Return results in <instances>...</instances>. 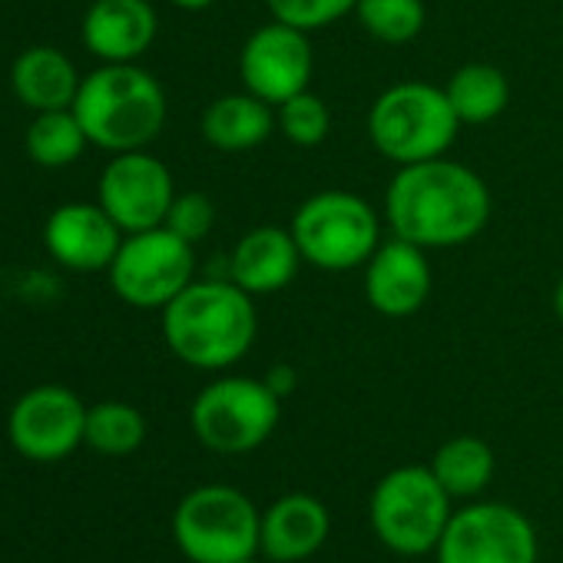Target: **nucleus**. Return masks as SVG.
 I'll return each instance as SVG.
<instances>
[{"instance_id": "nucleus-32", "label": "nucleus", "mask_w": 563, "mask_h": 563, "mask_svg": "<svg viewBox=\"0 0 563 563\" xmlns=\"http://www.w3.org/2000/svg\"><path fill=\"white\" fill-rule=\"evenodd\" d=\"M242 563H272L268 556H262V553H255V556H245Z\"/></svg>"}, {"instance_id": "nucleus-29", "label": "nucleus", "mask_w": 563, "mask_h": 563, "mask_svg": "<svg viewBox=\"0 0 563 563\" xmlns=\"http://www.w3.org/2000/svg\"><path fill=\"white\" fill-rule=\"evenodd\" d=\"M265 385H268L282 401H286V398L299 388V372H296L292 365H286V362H278V365H272V368H268Z\"/></svg>"}, {"instance_id": "nucleus-4", "label": "nucleus", "mask_w": 563, "mask_h": 563, "mask_svg": "<svg viewBox=\"0 0 563 563\" xmlns=\"http://www.w3.org/2000/svg\"><path fill=\"white\" fill-rule=\"evenodd\" d=\"M461 120L454 117L444 87L405 80L378 93L368 110V140L395 166L438 159L457 140Z\"/></svg>"}, {"instance_id": "nucleus-23", "label": "nucleus", "mask_w": 563, "mask_h": 563, "mask_svg": "<svg viewBox=\"0 0 563 563\" xmlns=\"http://www.w3.org/2000/svg\"><path fill=\"white\" fill-rule=\"evenodd\" d=\"M87 143L90 140H87L74 107L44 110L27 126V156L44 169H64V166L77 163L84 156Z\"/></svg>"}, {"instance_id": "nucleus-10", "label": "nucleus", "mask_w": 563, "mask_h": 563, "mask_svg": "<svg viewBox=\"0 0 563 563\" xmlns=\"http://www.w3.org/2000/svg\"><path fill=\"white\" fill-rule=\"evenodd\" d=\"M438 563H537V530L510 504L477 500L451 514Z\"/></svg>"}, {"instance_id": "nucleus-19", "label": "nucleus", "mask_w": 563, "mask_h": 563, "mask_svg": "<svg viewBox=\"0 0 563 563\" xmlns=\"http://www.w3.org/2000/svg\"><path fill=\"white\" fill-rule=\"evenodd\" d=\"M202 140L219 153H249L262 146L275 130V107L255 93H225L202 110Z\"/></svg>"}, {"instance_id": "nucleus-16", "label": "nucleus", "mask_w": 563, "mask_h": 563, "mask_svg": "<svg viewBox=\"0 0 563 563\" xmlns=\"http://www.w3.org/2000/svg\"><path fill=\"white\" fill-rule=\"evenodd\" d=\"M332 530L329 507L306 490L282 494L262 510L258 553L272 563H302L316 556Z\"/></svg>"}, {"instance_id": "nucleus-9", "label": "nucleus", "mask_w": 563, "mask_h": 563, "mask_svg": "<svg viewBox=\"0 0 563 563\" xmlns=\"http://www.w3.org/2000/svg\"><path fill=\"white\" fill-rule=\"evenodd\" d=\"M107 272L120 302L163 312L196 278V252L192 242L179 239L166 225H156L123 235Z\"/></svg>"}, {"instance_id": "nucleus-12", "label": "nucleus", "mask_w": 563, "mask_h": 563, "mask_svg": "<svg viewBox=\"0 0 563 563\" xmlns=\"http://www.w3.org/2000/svg\"><path fill=\"white\" fill-rule=\"evenodd\" d=\"M312 74H316L312 41L306 31L292 24L268 21L255 27L242 44V54H239L242 87L272 107L309 90Z\"/></svg>"}, {"instance_id": "nucleus-2", "label": "nucleus", "mask_w": 563, "mask_h": 563, "mask_svg": "<svg viewBox=\"0 0 563 563\" xmlns=\"http://www.w3.org/2000/svg\"><path fill=\"white\" fill-rule=\"evenodd\" d=\"M255 335V299L232 278H192L163 309V339L169 352L199 372L232 368L252 352Z\"/></svg>"}, {"instance_id": "nucleus-18", "label": "nucleus", "mask_w": 563, "mask_h": 563, "mask_svg": "<svg viewBox=\"0 0 563 563\" xmlns=\"http://www.w3.org/2000/svg\"><path fill=\"white\" fill-rule=\"evenodd\" d=\"M299 265H302V252L292 239V229L255 225L235 242L229 255V278L252 299H258L286 289L296 278Z\"/></svg>"}, {"instance_id": "nucleus-27", "label": "nucleus", "mask_w": 563, "mask_h": 563, "mask_svg": "<svg viewBox=\"0 0 563 563\" xmlns=\"http://www.w3.org/2000/svg\"><path fill=\"white\" fill-rule=\"evenodd\" d=\"M355 4L358 0H265L272 21L292 24L306 34L339 24L342 18L355 14Z\"/></svg>"}, {"instance_id": "nucleus-21", "label": "nucleus", "mask_w": 563, "mask_h": 563, "mask_svg": "<svg viewBox=\"0 0 563 563\" xmlns=\"http://www.w3.org/2000/svg\"><path fill=\"white\" fill-rule=\"evenodd\" d=\"M448 103L461 126H484L494 123L510 103L507 74L494 64H464L444 84Z\"/></svg>"}, {"instance_id": "nucleus-8", "label": "nucleus", "mask_w": 563, "mask_h": 563, "mask_svg": "<svg viewBox=\"0 0 563 563\" xmlns=\"http://www.w3.org/2000/svg\"><path fill=\"white\" fill-rule=\"evenodd\" d=\"M282 418V398L265 385V378L225 375L209 382L192 408L189 424L202 448L216 454H249L262 448Z\"/></svg>"}, {"instance_id": "nucleus-25", "label": "nucleus", "mask_w": 563, "mask_h": 563, "mask_svg": "<svg viewBox=\"0 0 563 563\" xmlns=\"http://www.w3.org/2000/svg\"><path fill=\"white\" fill-rule=\"evenodd\" d=\"M355 18L372 41L401 47L421 37L428 24V8L424 0H358Z\"/></svg>"}, {"instance_id": "nucleus-31", "label": "nucleus", "mask_w": 563, "mask_h": 563, "mask_svg": "<svg viewBox=\"0 0 563 563\" xmlns=\"http://www.w3.org/2000/svg\"><path fill=\"white\" fill-rule=\"evenodd\" d=\"M553 312H556V319L563 322V278L556 282V289H553Z\"/></svg>"}, {"instance_id": "nucleus-3", "label": "nucleus", "mask_w": 563, "mask_h": 563, "mask_svg": "<svg viewBox=\"0 0 563 563\" xmlns=\"http://www.w3.org/2000/svg\"><path fill=\"white\" fill-rule=\"evenodd\" d=\"M74 113L93 146L107 153L146 150L166 126V93L136 64H100L80 80Z\"/></svg>"}, {"instance_id": "nucleus-28", "label": "nucleus", "mask_w": 563, "mask_h": 563, "mask_svg": "<svg viewBox=\"0 0 563 563\" xmlns=\"http://www.w3.org/2000/svg\"><path fill=\"white\" fill-rule=\"evenodd\" d=\"M163 225L173 229L179 239H186V242L196 245L216 225V202L206 192H176V199H173L169 216H166Z\"/></svg>"}, {"instance_id": "nucleus-14", "label": "nucleus", "mask_w": 563, "mask_h": 563, "mask_svg": "<svg viewBox=\"0 0 563 563\" xmlns=\"http://www.w3.org/2000/svg\"><path fill=\"white\" fill-rule=\"evenodd\" d=\"M431 262L428 249L391 235L365 262V302L385 319H408L424 309L431 296Z\"/></svg>"}, {"instance_id": "nucleus-1", "label": "nucleus", "mask_w": 563, "mask_h": 563, "mask_svg": "<svg viewBox=\"0 0 563 563\" xmlns=\"http://www.w3.org/2000/svg\"><path fill=\"white\" fill-rule=\"evenodd\" d=\"M490 189L464 163L448 156L398 166L385 189V222L391 235L428 252L477 239L490 222Z\"/></svg>"}, {"instance_id": "nucleus-22", "label": "nucleus", "mask_w": 563, "mask_h": 563, "mask_svg": "<svg viewBox=\"0 0 563 563\" xmlns=\"http://www.w3.org/2000/svg\"><path fill=\"white\" fill-rule=\"evenodd\" d=\"M494 467L497 461L490 444L474 434H457L444 441L431 461V471L438 484L451 494V500H467L487 490V484L494 481Z\"/></svg>"}, {"instance_id": "nucleus-26", "label": "nucleus", "mask_w": 563, "mask_h": 563, "mask_svg": "<svg viewBox=\"0 0 563 563\" xmlns=\"http://www.w3.org/2000/svg\"><path fill=\"white\" fill-rule=\"evenodd\" d=\"M275 130L299 150L322 146L329 140V130H332L329 103L322 97H316L312 90H302V93H296L286 103L275 107Z\"/></svg>"}, {"instance_id": "nucleus-5", "label": "nucleus", "mask_w": 563, "mask_h": 563, "mask_svg": "<svg viewBox=\"0 0 563 563\" xmlns=\"http://www.w3.org/2000/svg\"><path fill=\"white\" fill-rule=\"evenodd\" d=\"M302 262L322 272L365 268L382 245V219L375 206L349 189L312 192L289 222Z\"/></svg>"}, {"instance_id": "nucleus-17", "label": "nucleus", "mask_w": 563, "mask_h": 563, "mask_svg": "<svg viewBox=\"0 0 563 563\" xmlns=\"http://www.w3.org/2000/svg\"><path fill=\"white\" fill-rule=\"evenodd\" d=\"M159 18L150 0H93L84 14V47L100 64H136L156 41Z\"/></svg>"}, {"instance_id": "nucleus-6", "label": "nucleus", "mask_w": 563, "mask_h": 563, "mask_svg": "<svg viewBox=\"0 0 563 563\" xmlns=\"http://www.w3.org/2000/svg\"><path fill=\"white\" fill-rule=\"evenodd\" d=\"M451 514V494L424 464H405L388 471L375 484L368 500L375 537L401 556L434 553Z\"/></svg>"}, {"instance_id": "nucleus-7", "label": "nucleus", "mask_w": 563, "mask_h": 563, "mask_svg": "<svg viewBox=\"0 0 563 563\" xmlns=\"http://www.w3.org/2000/svg\"><path fill=\"white\" fill-rule=\"evenodd\" d=\"M262 514L229 484H202L189 490L173 514V537L192 563H242L258 553Z\"/></svg>"}, {"instance_id": "nucleus-30", "label": "nucleus", "mask_w": 563, "mask_h": 563, "mask_svg": "<svg viewBox=\"0 0 563 563\" xmlns=\"http://www.w3.org/2000/svg\"><path fill=\"white\" fill-rule=\"evenodd\" d=\"M173 8H179V11H189V14H196V11H209L216 0H169Z\"/></svg>"}, {"instance_id": "nucleus-13", "label": "nucleus", "mask_w": 563, "mask_h": 563, "mask_svg": "<svg viewBox=\"0 0 563 563\" xmlns=\"http://www.w3.org/2000/svg\"><path fill=\"white\" fill-rule=\"evenodd\" d=\"M11 444L31 461H60L84 444L87 408L64 385L31 388L8 418Z\"/></svg>"}, {"instance_id": "nucleus-15", "label": "nucleus", "mask_w": 563, "mask_h": 563, "mask_svg": "<svg viewBox=\"0 0 563 563\" xmlns=\"http://www.w3.org/2000/svg\"><path fill=\"white\" fill-rule=\"evenodd\" d=\"M123 235L126 232L110 219L100 202L57 206L44 222V245L51 258L80 275L110 268Z\"/></svg>"}, {"instance_id": "nucleus-20", "label": "nucleus", "mask_w": 563, "mask_h": 563, "mask_svg": "<svg viewBox=\"0 0 563 563\" xmlns=\"http://www.w3.org/2000/svg\"><path fill=\"white\" fill-rule=\"evenodd\" d=\"M11 87L18 100L37 113L67 110L77 100L80 77L70 57L57 47H27L11 67Z\"/></svg>"}, {"instance_id": "nucleus-24", "label": "nucleus", "mask_w": 563, "mask_h": 563, "mask_svg": "<svg viewBox=\"0 0 563 563\" xmlns=\"http://www.w3.org/2000/svg\"><path fill=\"white\" fill-rule=\"evenodd\" d=\"M146 441V418L126 405V401H100L87 408V434L84 444H90L100 454L123 457L133 454Z\"/></svg>"}, {"instance_id": "nucleus-11", "label": "nucleus", "mask_w": 563, "mask_h": 563, "mask_svg": "<svg viewBox=\"0 0 563 563\" xmlns=\"http://www.w3.org/2000/svg\"><path fill=\"white\" fill-rule=\"evenodd\" d=\"M173 199H176L173 173L166 169L163 159H156L146 150L113 153V159L100 173L97 202L110 212V219L126 235L163 225Z\"/></svg>"}]
</instances>
